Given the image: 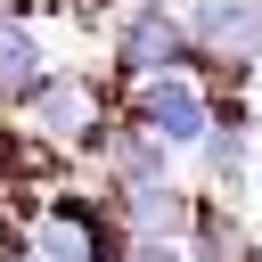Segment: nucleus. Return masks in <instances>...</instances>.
Returning <instances> with one entry per match:
<instances>
[{
	"mask_svg": "<svg viewBox=\"0 0 262 262\" xmlns=\"http://www.w3.org/2000/svg\"><path fill=\"white\" fill-rule=\"evenodd\" d=\"M131 131L156 147H196L213 131V90L196 74H147L131 82Z\"/></svg>",
	"mask_w": 262,
	"mask_h": 262,
	"instance_id": "1",
	"label": "nucleus"
},
{
	"mask_svg": "<svg viewBox=\"0 0 262 262\" xmlns=\"http://www.w3.org/2000/svg\"><path fill=\"white\" fill-rule=\"evenodd\" d=\"M33 8H49V0H33Z\"/></svg>",
	"mask_w": 262,
	"mask_h": 262,
	"instance_id": "7",
	"label": "nucleus"
},
{
	"mask_svg": "<svg viewBox=\"0 0 262 262\" xmlns=\"http://www.w3.org/2000/svg\"><path fill=\"white\" fill-rule=\"evenodd\" d=\"M106 49H115V66H123L131 82H147V74H180V66L196 57V49H188V33H180V16H172V8H156V0L115 8Z\"/></svg>",
	"mask_w": 262,
	"mask_h": 262,
	"instance_id": "2",
	"label": "nucleus"
},
{
	"mask_svg": "<svg viewBox=\"0 0 262 262\" xmlns=\"http://www.w3.org/2000/svg\"><path fill=\"white\" fill-rule=\"evenodd\" d=\"M49 74V57H41V33L0 0V98H25L33 82Z\"/></svg>",
	"mask_w": 262,
	"mask_h": 262,
	"instance_id": "5",
	"label": "nucleus"
},
{
	"mask_svg": "<svg viewBox=\"0 0 262 262\" xmlns=\"http://www.w3.org/2000/svg\"><path fill=\"white\" fill-rule=\"evenodd\" d=\"M180 33H188V49H196V57L254 66V57H262V0H188Z\"/></svg>",
	"mask_w": 262,
	"mask_h": 262,
	"instance_id": "3",
	"label": "nucleus"
},
{
	"mask_svg": "<svg viewBox=\"0 0 262 262\" xmlns=\"http://www.w3.org/2000/svg\"><path fill=\"white\" fill-rule=\"evenodd\" d=\"M188 221H196V196H188V188H172V180L123 188V237H164V246H180Z\"/></svg>",
	"mask_w": 262,
	"mask_h": 262,
	"instance_id": "4",
	"label": "nucleus"
},
{
	"mask_svg": "<svg viewBox=\"0 0 262 262\" xmlns=\"http://www.w3.org/2000/svg\"><path fill=\"white\" fill-rule=\"evenodd\" d=\"M98 8H139V0H98Z\"/></svg>",
	"mask_w": 262,
	"mask_h": 262,
	"instance_id": "6",
	"label": "nucleus"
}]
</instances>
